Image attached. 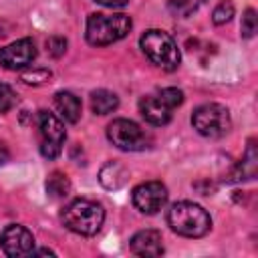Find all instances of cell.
Returning a JSON list of instances; mask_svg holds the SVG:
<instances>
[{"label":"cell","mask_w":258,"mask_h":258,"mask_svg":"<svg viewBox=\"0 0 258 258\" xmlns=\"http://www.w3.org/2000/svg\"><path fill=\"white\" fill-rule=\"evenodd\" d=\"M169 228L185 238H202L212 228L210 214L194 202H175L167 212Z\"/></svg>","instance_id":"6da1fadb"},{"label":"cell","mask_w":258,"mask_h":258,"mask_svg":"<svg viewBox=\"0 0 258 258\" xmlns=\"http://www.w3.org/2000/svg\"><path fill=\"white\" fill-rule=\"evenodd\" d=\"M60 220L62 224L75 232V234H81V236H95L103 222H105V210L101 204L93 202V200H85V198H79V200H73L60 214Z\"/></svg>","instance_id":"7a4b0ae2"},{"label":"cell","mask_w":258,"mask_h":258,"mask_svg":"<svg viewBox=\"0 0 258 258\" xmlns=\"http://www.w3.org/2000/svg\"><path fill=\"white\" fill-rule=\"evenodd\" d=\"M131 30V18L123 12L119 14H103L93 12L87 18V42L93 46H107L127 36Z\"/></svg>","instance_id":"3957f363"},{"label":"cell","mask_w":258,"mask_h":258,"mask_svg":"<svg viewBox=\"0 0 258 258\" xmlns=\"http://www.w3.org/2000/svg\"><path fill=\"white\" fill-rule=\"evenodd\" d=\"M139 46L143 50V54L159 69L163 71H175L179 67V48L175 44V40L163 32V30H157V28H151L147 32L141 34L139 38Z\"/></svg>","instance_id":"277c9868"},{"label":"cell","mask_w":258,"mask_h":258,"mask_svg":"<svg viewBox=\"0 0 258 258\" xmlns=\"http://www.w3.org/2000/svg\"><path fill=\"white\" fill-rule=\"evenodd\" d=\"M191 123L194 129L210 139H218L222 135H226L230 131L232 119H230V111L220 105V103H206L202 107H198L191 115Z\"/></svg>","instance_id":"5b68a950"},{"label":"cell","mask_w":258,"mask_h":258,"mask_svg":"<svg viewBox=\"0 0 258 258\" xmlns=\"http://www.w3.org/2000/svg\"><path fill=\"white\" fill-rule=\"evenodd\" d=\"M36 125L40 131V153L46 159H54L60 155L62 143L67 139L64 133V125L60 123V119L48 111H38L36 115Z\"/></svg>","instance_id":"8992f818"},{"label":"cell","mask_w":258,"mask_h":258,"mask_svg":"<svg viewBox=\"0 0 258 258\" xmlns=\"http://www.w3.org/2000/svg\"><path fill=\"white\" fill-rule=\"evenodd\" d=\"M107 137L115 147H119L123 151H139L147 145V137H145L143 129L129 119L111 121L107 127Z\"/></svg>","instance_id":"52a82bcc"},{"label":"cell","mask_w":258,"mask_h":258,"mask_svg":"<svg viewBox=\"0 0 258 258\" xmlns=\"http://www.w3.org/2000/svg\"><path fill=\"white\" fill-rule=\"evenodd\" d=\"M131 200L141 214L151 216L157 214L167 204V187L161 181H145L133 189Z\"/></svg>","instance_id":"ba28073f"},{"label":"cell","mask_w":258,"mask_h":258,"mask_svg":"<svg viewBox=\"0 0 258 258\" xmlns=\"http://www.w3.org/2000/svg\"><path fill=\"white\" fill-rule=\"evenodd\" d=\"M0 246L6 256H28L34 250V236L18 224H10L0 234Z\"/></svg>","instance_id":"9c48e42d"},{"label":"cell","mask_w":258,"mask_h":258,"mask_svg":"<svg viewBox=\"0 0 258 258\" xmlns=\"http://www.w3.org/2000/svg\"><path fill=\"white\" fill-rule=\"evenodd\" d=\"M34 58H36V46L30 38H20V40L0 48V64L8 71L24 69Z\"/></svg>","instance_id":"30bf717a"},{"label":"cell","mask_w":258,"mask_h":258,"mask_svg":"<svg viewBox=\"0 0 258 258\" xmlns=\"http://www.w3.org/2000/svg\"><path fill=\"white\" fill-rule=\"evenodd\" d=\"M129 248L137 256H161L163 254V238L157 230H141L131 238Z\"/></svg>","instance_id":"8fae6325"},{"label":"cell","mask_w":258,"mask_h":258,"mask_svg":"<svg viewBox=\"0 0 258 258\" xmlns=\"http://www.w3.org/2000/svg\"><path fill=\"white\" fill-rule=\"evenodd\" d=\"M141 117L151 125H167L171 121V109L159 99V95H147L139 101Z\"/></svg>","instance_id":"7c38bea8"},{"label":"cell","mask_w":258,"mask_h":258,"mask_svg":"<svg viewBox=\"0 0 258 258\" xmlns=\"http://www.w3.org/2000/svg\"><path fill=\"white\" fill-rule=\"evenodd\" d=\"M54 107L60 113V117L69 123H77L81 119V101L77 95L69 91H58L54 95Z\"/></svg>","instance_id":"4fadbf2b"},{"label":"cell","mask_w":258,"mask_h":258,"mask_svg":"<svg viewBox=\"0 0 258 258\" xmlns=\"http://www.w3.org/2000/svg\"><path fill=\"white\" fill-rule=\"evenodd\" d=\"M256 167H258V151H256V141L250 139L248 141V147H246V153H244V159L238 163L236 171H234V181H242V179H254L256 175Z\"/></svg>","instance_id":"5bb4252c"},{"label":"cell","mask_w":258,"mask_h":258,"mask_svg":"<svg viewBox=\"0 0 258 258\" xmlns=\"http://www.w3.org/2000/svg\"><path fill=\"white\" fill-rule=\"evenodd\" d=\"M119 107V99L115 93L107 91V89H99L91 93V109L97 115H109Z\"/></svg>","instance_id":"9a60e30c"},{"label":"cell","mask_w":258,"mask_h":258,"mask_svg":"<svg viewBox=\"0 0 258 258\" xmlns=\"http://www.w3.org/2000/svg\"><path fill=\"white\" fill-rule=\"evenodd\" d=\"M99 179H101V183H103L107 189H119V187L125 183V179H127V171H125V167H123L121 163L109 161V163L101 169Z\"/></svg>","instance_id":"2e32d148"},{"label":"cell","mask_w":258,"mask_h":258,"mask_svg":"<svg viewBox=\"0 0 258 258\" xmlns=\"http://www.w3.org/2000/svg\"><path fill=\"white\" fill-rule=\"evenodd\" d=\"M69 191H71V181H69V177H67L64 173H60V171H52V173L48 175V179H46V194H48L50 198L58 200V198H67Z\"/></svg>","instance_id":"e0dca14e"},{"label":"cell","mask_w":258,"mask_h":258,"mask_svg":"<svg viewBox=\"0 0 258 258\" xmlns=\"http://www.w3.org/2000/svg\"><path fill=\"white\" fill-rule=\"evenodd\" d=\"M232 16H234V4H232V0H222L214 8V12H212V22L214 24H226Z\"/></svg>","instance_id":"ac0fdd59"},{"label":"cell","mask_w":258,"mask_h":258,"mask_svg":"<svg viewBox=\"0 0 258 258\" xmlns=\"http://www.w3.org/2000/svg\"><path fill=\"white\" fill-rule=\"evenodd\" d=\"M157 95H159V99H161L171 111L183 103V93H181L179 89H175V87H165V89H161Z\"/></svg>","instance_id":"d6986e66"},{"label":"cell","mask_w":258,"mask_h":258,"mask_svg":"<svg viewBox=\"0 0 258 258\" xmlns=\"http://www.w3.org/2000/svg\"><path fill=\"white\" fill-rule=\"evenodd\" d=\"M50 77H52V73L46 71V69H32V71H26V73L22 75V81H24L26 85L38 87V85H44Z\"/></svg>","instance_id":"ffe728a7"},{"label":"cell","mask_w":258,"mask_h":258,"mask_svg":"<svg viewBox=\"0 0 258 258\" xmlns=\"http://www.w3.org/2000/svg\"><path fill=\"white\" fill-rule=\"evenodd\" d=\"M256 32V10L248 8L242 16V36L244 38H252Z\"/></svg>","instance_id":"44dd1931"},{"label":"cell","mask_w":258,"mask_h":258,"mask_svg":"<svg viewBox=\"0 0 258 258\" xmlns=\"http://www.w3.org/2000/svg\"><path fill=\"white\" fill-rule=\"evenodd\" d=\"M14 105H16V95H14V91H12L8 85L0 83V113L10 111Z\"/></svg>","instance_id":"7402d4cb"},{"label":"cell","mask_w":258,"mask_h":258,"mask_svg":"<svg viewBox=\"0 0 258 258\" xmlns=\"http://www.w3.org/2000/svg\"><path fill=\"white\" fill-rule=\"evenodd\" d=\"M198 0H169V10L179 14V16H187L196 10Z\"/></svg>","instance_id":"603a6c76"},{"label":"cell","mask_w":258,"mask_h":258,"mask_svg":"<svg viewBox=\"0 0 258 258\" xmlns=\"http://www.w3.org/2000/svg\"><path fill=\"white\" fill-rule=\"evenodd\" d=\"M46 50H48L50 56L58 58V56H62L64 50H67V40H64L62 36H50V38L46 40Z\"/></svg>","instance_id":"cb8c5ba5"},{"label":"cell","mask_w":258,"mask_h":258,"mask_svg":"<svg viewBox=\"0 0 258 258\" xmlns=\"http://www.w3.org/2000/svg\"><path fill=\"white\" fill-rule=\"evenodd\" d=\"M99 4H103V6H107V8H121V6H125L129 0H97Z\"/></svg>","instance_id":"d4e9b609"},{"label":"cell","mask_w":258,"mask_h":258,"mask_svg":"<svg viewBox=\"0 0 258 258\" xmlns=\"http://www.w3.org/2000/svg\"><path fill=\"white\" fill-rule=\"evenodd\" d=\"M30 254H32V256H54V252H52V250H48V248H42V250H32Z\"/></svg>","instance_id":"484cf974"},{"label":"cell","mask_w":258,"mask_h":258,"mask_svg":"<svg viewBox=\"0 0 258 258\" xmlns=\"http://www.w3.org/2000/svg\"><path fill=\"white\" fill-rule=\"evenodd\" d=\"M6 161H8V151L4 147H0V165L6 163Z\"/></svg>","instance_id":"4316f807"},{"label":"cell","mask_w":258,"mask_h":258,"mask_svg":"<svg viewBox=\"0 0 258 258\" xmlns=\"http://www.w3.org/2000/svg\"><path fill=\"white\" fill-rule=\"evenodd\" d=\"M6 34H8V26H6V24L0 20V38H4Z\"/></svg>","instance_id":"83f0119b"}]
</instances>
